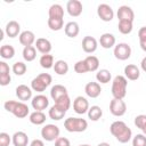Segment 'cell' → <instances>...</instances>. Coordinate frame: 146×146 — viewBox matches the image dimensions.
Here are the masks:
<instances>
[{
    "label": "cell",
    "mask_w": 146,
    "mask_h": 146,
    "mask_svg": "<svg viewBox=\"0 0 146 146\" xmlns=\"http://www.w3.org/2000/svg\"><path fill=\"white\" fill-rule=\"evenodd\" d=\"M82 49L84 52L87 54H92L97 50V47H98V42L97 40L94 38V36H90V35H86L83 39H82Z\"/></svg>",
    "instance_id": "13"
},
{
    "label": "cell",
    "mask_w": 146,
    "mask_h": 146,
    "mask_svg": "<svg viewBox=\"0 0 146 146\" xmlns=\"http://www.w3.org/2000/svg\"><path fill=\"white\" fill-rule=\"evenodd\" d=\"M55 104H56V105H58L59 107H62L63 110H65V111L67 112V110H68V108H70V106H71V99H70L68 95H66V96H64V97L59 98L57 102H55Z\"/></svg>",
    "instance_id": "38"
},
{
    "label": "cell",
    "mask_w": 146,
    "mask_h": 146,
    "mask_svg": "<svg viewBox=\"0 0 146 146\" xmlns=\"http://www.w3.org/2000/svg\"><path fill=\"white\" fill-rule=\"evenodd\" d=\"M66 114V111L63 110L62 107H59L58 105L54 104L50 108H49V112H48V115L51 120H55V121H59L62 120Z\"/></svg>",
    "instance_id": "24"
},
{
    "label": "cell",
    "mask_w": 146,
    "mask_h": 146,
    "mask_svg": "<svg viewBox=\"0 0 146 146\" xmlns=\"http://www.w3.org/2000/svg\"><path fill=\"white\" fill-rule=\"evenodd\" d=\"M97 15L103 22H111L114 17V11L110 5L100 3L97 7Z\"/></svg>",
    "instance_id": "9"
},
{
    "label": "cell",
    "mask_w": 146,
    "mask_h": 146,
    "mask_svg": "<svg viewBox=\"0 0 146 146\" xmlns=\"http://www.w3.org/2000/svg\"><path fill=\"white\" fill-rule=\"evenodd\" d=\"M3 107L7 112L13 113L18 119H24L29 115L30 108L24 102H17V100H7L3 104Z\"/></svg>",
    "instance_id": "2"
},
{
    "label": "cell",
    "mask_w": 146,
    "mask_h": 146,
    "mask_svg": "<svg viewBox=\"0 0 146 146\" xmlns=\"http://www.w3.org/2000/svg\"><path fill=\"white\" fill-rule=\"evenodd\" d=\"M110 131L116 138V140H119L122 144L128 143L132 138V131H131V129L125 124V122L120 121V120L119 121H114L111 124Z\"/></svg>",
    "instance_id": "1"
},
{
    "label": "cell",
    "mask_w": 146,
    "mask_h": 146,
    "mask_svg": "<svg viewBox=\"0 0 146 146\" xmlns=\"http://www.w3.org/2000/svg\"><path fill=\"white\" fill-rule=\"evenodd\" d=\"M64 128L68 132H83L88 128V122L82 117H67L64 121Z\"/></svg>",
    "instance_id": "4"
},
{
    "label": "cell",
    "mask_w": 146,
    "mask_h": 146,
    "mask_svg": "<svg viewBox=\"0 0 146 146\" xmlns=\"http://www.w3.org/2000/svg\"><path fill=\"white\" fill-rule=\"evenodd\" d=\"M66 95H68L67 89H66V87H64L62 84H55L50 89V97L54 99V102H57L59 98H62Z\"/></svg>",
    "instance_id": "22"
},
{
    "label": "cell",
    "mask_w": 146,
    "mask_h": 146,
    "mask_svg": "<svg viewBox=\"0 0 146 146\" xmlns=\"http://www.w3.org/2000/svg\"><path fill=\"white\" fill-rule=\"evenodd\" d=\"M29 120L32 124H35V125H41L46 122V114L41 111H34L30 114L29 116Z\"/></svg>",
    "instance_id": "27"
},
{
    "label": "cell",
    "mask_w": 146,
    "mask_h": 146,
    "mask_svg": "<svg viewBox=\"0 0 146 146\" xmlns=\"http://www.w3.org/2000/svg\"><path fill=\"white\" fill-rule=\"evenodd\" d=\"M64 32L68 38H75L78 36L79 32H80V27L79 24L76 22H68L66 23V25L64 26Z\"/></svg>",
    "instance_id": "26"
},
{
    "label": "cell",
    "mask_w": 146,
    "mask_h": 146,
    "mask_svg": "<svg viewBox=\"0 0 146 146\" xmlns=\"http://www.w3.org/2000/svg\"><path fill=\"white\" fill-rule=\"evenodd\" d=\"M10 68L6 62H0V73H9Z\"/></svg>",
    "instance_id": "45"
},
{
    "label": "cell",
    "mask_w": 146,
    "mask_h": 146,
    "mask_svg": "<svg viewBox=\"0 0 146 146\" xmlns=\"http://www.w3.org/2000/svg\"><path fill=\"white\" fill-rule=\"evenodd\" d=\"M48 15H49V18L64 19V8L59 3H54V5H51L49 7Z\"/></svg>",
    "instance_id": "25"
},
{
    "label": "cell",
    "mask_w": 146,
    "mask_h": 146,
    "mask_svg": "<svg viewBox=\"0 0 146 146\" xmlns=\"http://www.w3.org/2000/svg\"><path fill=\"white\" fill-rule=\"evenodd\" d=\"M18 39H19V43L24 47H30L33 43H35V41H36L35 40V34L32 31H29V30L21 32Z\"/></svg>",
    "instance_id": "18"
},
{
    "label": "cell",
    "mask_w": 146,
    "mask_h": 146,
    "mask_svg": "<svg viewBox=\"0 0 146 146\" xmlns=\"http://www.w3.org/2000/svg\"><path fill=\"white\" fill-rule=\"evenodd\" d=\"M87 114H88V117H89L91 121H98V120L102 117V115H103V111H102V108H100L99 106L94 105V106L89 107Z\"/></svg>",
    "instance_id": "33"
},
{
    "label": "cell",
    "mask_w": 146,
    "mask_h": 146,
    "mask_svg": "<svg viewBox=\"0 0 146 146\" xmlns=\"http://www.w3.org/2000/svg\"><path fill=\"white\" fill-rule=\"evenodd\" d=\"M0 56L3 59H11L15 56V48L11 44H3L0 47Z\"/></svg>",
    "instance_id": "30"
},
{
    "label": "cell",
    "mask_w": 146,
    "mask_h": 146,
    "mask_svg": "<svg viewBox=\"0 0 146 146\" xmlns=\"http://www.w3.org/2000/svg\"><path fill=\"white\" fill-rule=\"evenodd\" d=\"M30 146H44V143H43V140H41V139H33V140L31 141Z\"/></svg>",
    "instance_id": "46"
},
{
    "label": "cell",
    "mask_w": 146,
    "mask_h": 146,
    "mask_svg": "<svg viewBox=\"0 0 146 146\" xmlns=\"http://www.w3.org/2000/svg\"><path fill=\"white\" fill-rule=\"evenodd\" d=\"M115 42H116V39L112 33H104L99 38V43L104 49H110L115 47Z\"/></svg>",
    "instance_id": "21"
},
{
    "label": "cell",
    "mask_w": 146,
    "mask_h": 146,
    "mask_svg": "<svg viewBox=\"0 0 146 146\" xmlns=\"http://www.w3.org/2000/svg\"><path fill=\"white\" fill-rule=\"evenodd\" d=\"M21 32V25L16 21H9L5 27V33L9 38H16L17 35L19 36Z\"/></svg>",
    "instance_id": "17"
},
{
    "label": "cell",
    "mask_w": 146,
    "mask_h": 146,
    "mask_svg": "<svg viewBox=\"0 0 146 146\" xmlns=\"http://www.w3.org/2000/svg\"><path fill=\"white\" fill-rule=\"evenodd\" d=\"M117 29H119L120 33L129 34V33H131V31L133 29V25H132V22H130V21H119Z\"/></svg>",
    "instance_id": "35"
},
{
    "label": "cell",
    "mask_w": 146,
    "mask_h": 146,
    "mask_svg": "<svg viewBox=\"0 0 146 146\" xmlns=\"http://www.w3.org/2000/svg\"><path fill=\"white\" fill-rule=\"evenodd\" d=\"M140 68L144 71V72H146V56L141 59V62H140Z\"/></svg>",
    "instance_id": "47"
},
{
    "label": "cell",
    "mask_w": 146,
    "mask_h": 146,
    "mask_svg": "<svg viewBox=\"0 0 146 146\" xmlns=\"http://www.w3.org/2000/svg\"><path fill=\"white\" fill-rule=\"evenodd\" d=\"M84 92L90 98H97L102 92V87L98 82H88L84 87Z\"/></svg>",
    "instance_id": "15"
},
{
    "label": "cell",
    "mask_w": 146,
    "mask_h": 146,
    "mask_svg": "<svg viewBox=\"0 0 146 146\" xmlns=\"http://www.w3.org/2000/svg\"><path fill=\"white\" fill-rule=\"evenodd\" d=\"M111 79H112V74H111V72H110L108 70H106V68L99 70V71L97 72V74H96V80H97L98 83H103V84L108 83V82L111 81Z\"/></svg>",
    "instance_id": "29"
},
{
    "label": "cell",
    "mask_w": 146,
    "mask_h": 146,
    "mask_svg": "<svg viewBox=\"0 0 146 146\" xmlns=\"http://www.w3.org/2000/svg\"><path fill=\"white\" fill-rule=\"evenodd\" d=\"M22 55H23L24 60H26V62H32V60H34L35 57H36V48H35L34 46L24 47Z\"/></svg>",
    "instance_id": "32"
},
{
    "label": "cell",
    "mask_w": 146,
    "mask_h": 146,
    "mask_svg": "<svg viewBox=\"0 0 146 146\" xmlns=\"http://www.w3.org/2000/svg\"><path fill=\"white\" fill-rule=\"evenodd\" d=\"M116 15H117L119 21H130V22H133V18H135L133 10L131 9V7L125 6V5L119 7Z\"/></svg>",
    "instance_id": "14"
},
{
    "label": "cell",
    "mask_w": 146,
    "mask_h": 146,
    "mask_svg": "<svg viewBox=\"0 0 146 146\" xmlns=\"http://www.w3.org/2000/svg\"><path fill=\"white\" fill-rule=\"evenodd\" d=\"M38 51H40L42 55H46V54H49L51 51V42L46 39V38H38L36 41H35V46Z\"/></svg>",
    "instance_id": "20"
},
{
    "label": "cell",
    "mask_w": 146,
    "mask_h": 146,
    "mask_svg": "<svg viewBox=\"0 0 146 146\" xmlns=\"http://www.w3.org/2000/svg\"><path fill=\"white\" fill-rule=\"evenodd\" d=\"M60 130L55 124H46L41 129V137L46 141H55L57 138H59Z\"/></svg>",
    "instance_id": "6"
},
{
    "label": "cell",
    "mask_w": 146,
    "mask_h": 146,
    "mask_svg": "<svg viewBox=\"0 0 146 146\" xmlns=\"http://www.w3.org/2000/svg\"><path fill=\"white\" fill-rule=\"evenodd\" d=\"M110 112L114 116H122L127 112V105L123 99L113 98L110 103Z\"/></svg>",
    "instance_id": "8"
},
{
    "label": "cell",
    "mask_w": 146,
    "mask_h": 146,
    "mask_svg": "<svg viewBox=\"0 0 146 146\" xmlns=\"http://www.w3.org/2000/svg\"><path fill=\"white\" fill-rule=\"evenodd\" d=\"M11 70H13V72L16 75H19L21 76V75L25 74V72L27 70V66H26V64L24 62H16V63H14Z\"/></svg>",
    "instance_id": "37"
},
{
    "label": "cell",
    "mask_w": 146,
    "mask_h": 146,
    "mask_svg": "<svg viewBox=\"0 0 146 146\" xmlns=\"http://www.w3.org/2000/svg\"><path fill=\"white\" fill-rule=\"evenodd\" d=\"M31 105H32L33 110L43 112V110H46V108L49 106V99H48L47 96H44V95H42V94H39V95H35V96L32 98Z\"/></svg>",
    "instance_id": "10"
},
{
    "label": "cell",
    "mask_w": 146,
    "mask_h": 146,
    "mask_svg": "<svg viewBox=\"0 0 146 146\" xmlns=\"http://www.w3.org/2000/svg\"><path fill=\"white\" fill-rule=\"evenodd\" d=\"M114 57L119 60H127L131 56V47L125 42H120L115 44L113 50Z\"/></svg>",
    "instance_id": "7"
},
{
    "label": "cell",
    "mask_w": 146,
    "mask_h": 146,
    "mask_svg": "<svg viewBox=\"0 0 146 146\" xmlns=\"http://www.w3.org/2000/svg\"><path fill=\"white\" fill-rule=\"evenodd\" d=\"M132 146H146V136L138 133L132 138Z\"/></svg>",
    "instance_id": "40"
},
{
    "label": "cell",
    "mask_w": 146,
    "mask_h": 146,
    "mask_svg": "<svg viewBox=\"0 0 146 146\" xmlns=\"http://www.w3.org/2000/svg\"><path fill=\"white\" fill-rule=\"evenodd\" d=\"M15 91H16V96L22 102H26V100H30L31 98H33L32 97V89L25 84L17 86Z\"/></svg>",
    "instance_id": "16"
},
{
    "label": "cell",
    "mask_w": 146,
    "mask_h": 146,
    "mask_svg": "<svg viewBox=\"0 0 146 146\" xmlns=\"http://www.w3.org/2000/svg\"><path fill=\"white\" fill-rule=\"evenodd\" d=\"M48 27L51 31H59L64 27V19L59 18H48Z\"/></svg>",
    "instance_id": "36"
},
{
    "label": "cell",
    "mask_w": 146,
    "mask_h": 146,
    "mask_svg": "<svg viewBox=\"0 0 146 146\" xmlns=\"http://www.w3.org/2000/svg\"><path fill=\"white\" fill-rule=\"evenodd\" d=\"M74 71H75L76 73H79V74H83V73L89 72L88 66H87L84 59H83V60H78V62L74 64Z\"/></svg>",
    "instance_id": "39"
},
{
    "label": "cell",
    "mask_w": 146,
    "mask_h": 146,
    "mask_svg": "<svg viewBox=\"0 0 146 146\" xmlns=\"http://www.w3.org/2000/svg\"><path fill=\"white\" fill-rule=\"evenodd\" d=\"M97 146H111L108 143H106V141H103V143H99Z\"/></svg>",
    "instance_id": "49"
},
{
    "label": "cell",
    "mask_w": 146,
    "mask_h": 146,
    "mask_svg": "<svg viewBox=\"0 0 146 146\" xmlns=\"http://www.w3.org/2000/svg\"><path fill=\"white\" fill-rule=\"evenodd\" d=\"M66 10H67L68 15L72 17L80 16L82 14V10H83L82 2L79 0H68L66 3Z\"/></svg>",
    "instance_id": "12"
},
{
    "label": "cell",
    "mask_w": 146,
    "mask_h": 146,
    "mask_svg": "<svg viewBox=\"0 0 146 146\" xmlns=\"http://www.w3.org/2000/svg\"><path fill=\"white\" fill-rule=\"evenodd\" d=\"M79 146H90L89 144H81V145H79Z\"/></svg>",
    "instance_id": "50"
},
{
    "label": "cell",
    "mask_w": 146,
    "mask_h": 146,
    "mask_svg": "<svg viewBox=\"0 0 146 146\" xmlns=\"http://www.w3.org/2000/svg\"><path fill=\"white\" fill-rule=\"evenodd\" d=\"M10 141H13V139L7 132H0V146H9Z\"/></svg>",
    "instance_id": "41"
},
{
    "label": "cell",
    "mask_w": 146,
    "mask_h": 146,
    "mask_svg": "<svg viewBox=\"0 0 146 146\" xmlns=\"http://www.w3.org/2000/svg\"><path fill=\"white\" fill-rule=\"evenodd\" d=\"M55 146H71L70 140L65 137H59L55 140Z\"/></svg>",
    "instance_id": "43"
},
{
    "label": "cell",
    "mask_w": 146,
    "mask_h": 146,
    "mask_svg": "<svg viewBox=\"0 0 146 146\" xmlns=\"http://www.w3.org/2000/svg\"><path fill=\"white\" fill-rule=\"evenodd\" d=\"M11 81L10 73H0V84L1 86H8Z\"/></svg>",
    "instance_id": "42"
},
{
    "label": "cell",
    "mask_w": 146,
    "mask_h": 146,
    "mask_svg": "<svg viewBox=\"0 0 146 146\" xmlns=\"http://www.w3.org/2000/svg\"><path fill=\"white\" fill-rule=\"evenodd\" d=\"M84 62H86V64H87V66H88L89 72H95V71H97L98 67H99V59H98V57H96V56H94V55L87 56V57L84 58Z\"/></svg>",
    "instance_id": "31"
},
{
    "label": "cell",
    "mask_w": 146,
    "mask_h": 146,
    "mask_svg": "<svg viewBox=\"0 0 146 146\" xmlns=\"http://www.w3.org/2000/svg\"><path fill=\"white\" fill-rule=\"evenodd\" d=\"M138 39H139V42H146V26H143L139 29Z\"/></svg>",
    "instance_id": "44"
},
{
    "label": "cell",
    "mask_w": 146,
    "mask_h": 146,
    "mask_svg": "<svg viewBox=\"0 0 146 146\" xmlns=\"http://www.w3.org/2000/svg\"><path fill=\"white\" fill-rule=\"evenodd\" d=\"M89 102L87 100V98L82 97V96H78L75 97V99L73 100V110L76 114H84L88 113L89 110Z\"/></svg>",
    "instance_id": "11"
},
{
    "label": "cell",
    "mask_w": 146,
    "mask_h": 146,
    "mask_svg": "<svg viewBox=\"0 0 146 146\" xmlns=\"http://www.w3.org/2000/svg\"><path fill=\"white\" fill-rule=\"evenodd\" d=\"M52 82V78L49 73H40L31 81V89L36 92H42Z\"/></svg>",
    "instance_id": "5"
},
{
    "label": "cell",
    "mask_w": 146,
    "mask_h": 146,
    "mask_svg": "<svg viewBox=\"0 0 146 146\" xmlns=\"http://www.w3.org/2000/svg\"><path fill=\"white\" fill-rule=\"evenodd\" d=\"M127 88H128V80L124 75H116L112 81V95L113 98L116 99H123L127 95Z\"/></svg>",
    "instance_id": "3"
},
{
    "label": "cell",
    "mask_w": 146,
    "mask_h": 146,
    "mask_svg": "<svg viewBox=\"0 0 146 146\" xmlns=\"http://www.w3.org/2000/svg\"><path fill=\"white\" fill-rule=\"evenodd\" d=\"M124 76L127 78V80L136 81L140 76V70H139V67L137 65H135V64H128L124 67Z\"/></svg>",
    "instance_id": "19"
},
{
    "label": "cell",
    "mask_w": 146,
    "mask_h": 146,
    "mask_svg": "<svg viewBox=\"0 0 146 146\" xmlns=\"http://www.w3.org/2000/svg\"><path fill=\"white\" fill-rule=\"evenodd\" d=\"M52 68H54V71H55L56 74H58V75H65L68 72V64L65 60H63V59H58V60L55 62Z\"/></svg>",
    "instance_id": "28"
},
{
    "label": "cell",
    "mask_w": 146,
    "mask_h": 146,
    "mask_svg": "<svg viewBox=\"0 0 146 146\" xmlns=\"http://www.w3.org/2000/svg\"><path fill=\"white\" fill-rule=\"evenodd\" d=\"M39 63L41 65V67L48 70V68H51L54 67V56L50 55V54H46V55H42L39 59Z\"/></svg>",
    "instance_id": "34"
},
{
    "label": "cell",
    "mask_w": 146,
    "mask_h": 146,
    "mask_svg": "<svg viewBox=\"0 0 146 146\" xmlns=\"http://www.w3.org/2000/svg\"><path fill=\"white\" fill-rule=\"evenodd\" d=\"M140 130H141V131H143V133L146 136V122H145V124L141 127V129H140Z\"/></svg>",
    "instance_id": "48"
},
{
    "label": "cell",
    "mask_w": 146,
    "mask_h": 146,
    "mask_svg": "<svg viewBox=\"0 0 146 146\" xmlns=\"http://www.w3.org/2000/svg\"><path fill=\"white\" fill-rule=\"evenodd\" d=\"M11 139L14 146H27L29 144V136L24 131H16L13 135Z\"/></svg>",
    "instance_id": "23"
}]
</instances>
